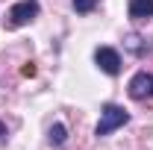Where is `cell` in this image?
Here are the masks:
<instances>
[{
    "mask_svg": "<svg viewBox=\"0 0 153 150\" xmlns=\"http://www.w3.org/2000/svg\"><path fill=\"white\" fill-rule=\"evenodd\" d=\"M65 141H68V130H65V124H53V127H50V144L62 147Z\"/></svg>",
    "mask_w": 153,
    "mask_h": 150,
    "instance_id": "cell-6",
    "label": "cell"
},
{
    "mask_svg": "<svg viewBox=\"0 0 153 150\" xmlns=\"http://www.w3.org/2000/svg\"><path fill=\"white\" fill-rule=\"evenodd\" d=\"M138 41H141V38L135 36V33H133V36H127V47H130V50H133V53H144V50H141V44H138Z\"/></svg>",
    "mask_w": 153,
    "mask_h": 150,
    "instance_id": "cell-8",
    "label": "cell"
},
{
    "mask_svg": "<svg viewBox=\"0 0 153 150\" xmlns=\"http://www.w3.org/2000/svg\"><path fill=\"white\" fill-rule=\"evenodd\" d=\"M130 97H133V100L153 97V74H147V71H138V74L130 79Z\"/></svg>",
    "mask_w": 153,
    "mask_h": 150,
    "instance_id": "cell-4",
    "label": "cell"
},
{
    "mask_svg": "<svg viewBox=\"0 0 153 150\" xmlns=\"http://www.w3.org/2000/svg\"><path fill=\"white\" fill-rule=\"evenodd\" d=\"M130 18L133 21L153 18V0H130Z\"/></svg>",
    "mask_w": 153,
    "mask_h": 150,
    "instance_id": "cell-5",
    "label": "cell"
},
{
    "mask_svg": "<svg viewBox=\"0 0 153 150\" xmlns=\"http://www.w3.org/2000/svg\"><path fill=\"white\" fill-rule=\"evenodd\" d=\"M6 141V124H0V144Z\"/></svg>",
    "mask_w": 153,
    "mask_h": 150,
    "instance_id": "cell-9",
    "label": "cell"
},
{
    "mask_svg": "<svg viewBox=\"0 0 153 150\" xmlns=\"http://www.w3.org/2000/svg\"><path fill=\"white\" fill-rule=\"evenodd\" d=\"M74 9L79 12V15H88V12L97 9V0H74Z\"/></svg>",
    "mask_w": 153,
    "mask_h": 150,
    "instance_id": "cell-7",
    "label": "cell"
},
{
    "mask_svg": "<svg viewBox=\"0 0 153 150\" xmlns=\"http://www.w3.org/2000/svg\"><path fill=\"white\" fill-rule=\"evenodd\" d=\"M94 62H97V68L103 71V74H121V56H118V50L115 47H97L94 50Z\"/></svg>",
    "mask_w": 153,
    "mask_h": 150,
    "instance_id": "cell-3",
    "label": "cell"
},
{
    "mask_svg": "<svg viewBox=\"0 0 153 150\" xmlns=\"http://www.w3.org/2000/svg\"><path fill=\"white\" fill-rule=\"evenodd\" d=\"M130 121V112L124 109V106H115V103H106L103 109H100V121H97L94 127V135L97 138H103V135H112L118 127H124Z\"/></svg>",
    "mask_w": 153,
    "mask_h": 150,
    "instance_id": "cell-1",
    "label": "cell"
},
{
    "mask_svg": "<svg viewBox=\"0 0 153 150\" xmlns=\"http://www.w3.org/2000/svg\"><path fill=\"white\" fill-rule=\"evenodd\" d=\"M38 0H18L12 9H9V27L15 30V27H24V24H30V21L38 15Z\"/></svg>",
    "mask_w": 153,
    "mask_h": 150,
    "instance_id": "cell-2",
    "label": "cell"
}]
</instances>
